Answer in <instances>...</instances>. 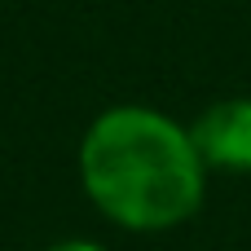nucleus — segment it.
<instances>
[{
	"label": "nucleus",
	"mask_w": 251,
	"mask_h": 251,
	"mask_svg": "<svg viewBox=\"0 0 251 251\" xmlns=\"http://www.w3.org/2000/svg\"><path fill=\"white\" fill-rule=\"evenodd\" d=\"M203 159L181 124L146 106L106 110L84 146L79 176L88 199L124 229H172L203 203Z\"/></svg>",
	"instance_id": "1"
},
{
	"label": "nucleus",
	"mask_w": 251,
	"mask_h": 251,
	"mask_svg": "<svg viewBox=\"0 0 251 251\" xmlns=\"http://www.w3.org/2000/svg\"><path fill=\"white\" fill-rule=\"evenodd\" d=\"M190 141L203 159V168H229V172H251V97H229L207 106Z\"/></svg>",
	"instance_id": "2"
},
{
	"label": "nucleus",
	"mask_w": 251,
	"mask_h": 251,
	"mask_svg": "<svg viewBox=\"0 0 251 251\" xmlns=\"http://www.w3.org/2000/svg\"><path fill=\"white\" fill-rule=\"evenodd\" d=\"M49 251H101L97 243H57V247H49Z\"/></svg>",
	"instance_id": "3"
}]
</instances>
